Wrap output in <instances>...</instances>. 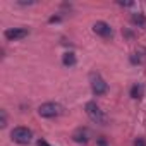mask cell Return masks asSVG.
<instances>
[{
	"label": "cell",
	"mask_w": 146,
	"mask_h": 146,
	"mask_svg": "<svg viewBox=\"0 0 146 146\" xmlns=\"http://www.w3.org/2000/svg\"><path fill=\"white\" fill-rule=\"evenodd\" d=\"M60 21V17L58 16H53V17H50V23H58Z\"/></svg>",
	"instance_id": "obj_15"
},
{
	"label": "cell",
	"mask_w": 146,
	"mask_h": 146,
	"mask_svg": "<svg viewBox=\"0 0 146 146\" xmlns=\"http://www.w3.org/2000/svg\"><path fill=\"white\" fill-rule=\"evenodd\" d=\"M134 146H146V143H144V139L137 137V139H136V143H134Z\"/></svg>",
	"instance_id": "obj_12"
},
{
	"label": "cell",
	"mask_w": 146,
	"mask_h": 146,
	"mask_svg": "<svg viewBox=\"0 0 146 146\" xmlns=\"http://www.w3.org/2000/svg\"><path fill=\"white\" fill-rule=\"evenodd\" d=\"M62 112H64L62 105L53 103V102L43 103V105H40V108H38V113H40L41 117H45V119H55V117L62 115Z\"/></svg>",
	"instance_id": "obj_1"
},
{
	"label": "cell",
	"mask_w": 146,
	"mask_h": 146,
	"mask_svg": "<svg viewBox=\"0 0 146 146\" xmlns=\"http://www.w3.org/2000/svg\"><path fill=\"white\" fill-rule=\"evenodd\" d=\"M62 62H64V65H65V67H72V65H76V55L72 53V52H67V53H64Z\"/></svg>",
	"instance_id": "obj_8"
},
{
	"label": "cell",
	"mask_w": 146,
	"mask_h": 146,
	"mask_svg": "<svg viewBox=\"0 0 146 146\" xmlns=\"http://www.w3.org/2000/svg\"><path fill=\"white\" fill-rule=\"evenodd\" d=\"M88 137H90L88 129H78L74 134H72V139L76 143H88Z\"/></svg>",
	"instance_id": "obj_7"
},
{
	"label": "cell",
	"mask_w": 146,
	"mask_h": 146,
	"mask_svg": "<svg viewBox=\"0 0 146 146\" xmlns=\"http://www.w3.org/2000/svg\"><path fill=\"white\" fill-rule=\"evenodd\" d=\"M11 137H12L14 143L28 144V143L31 141V137H33V132H31V129H28V127H16V129L11 132Z\"/></svg>",
	"instance_id": "obj_4"
},
{
	"label": "cell",
	"mask_w": 146,
	"mask_h": 146,
	"mask_svg": "<svg viewBox=\"0 0 146 146\" xmlns=\"http://www.w3.org/2000/svg\"><path fill=\"white\" fill-rule=\"evenodd\" d=\"M93 31L96 33V35H100V36H103V38H108V36H112V28L105 23V21H98V23H95V26H93Z\"/></svg>",
	"instance_id": "obj_6"
},
{
	"label": "cell",
	"mask_w": 146,
	"mask_h": 146,
	"mask_svg": "<svg viewBox=\"0 0 146 146\" xmlns=\"http://www.w3.org/2000/svg\"><path fill=\"white\" fill-rule=\"evenodd\" d=\"M0 115H2V120H0V125H2V127H5V125H7V115H5V112H4V110L0 112Z\"/></svg>",
	"instance_id": "obj_11"
},
{
	"label": "cell",
	"mask_w": 146,
	"mask_h": 146,
	"mask_svg": "<svg viewBox=\"0 0 146 146\" xmlns=\"http://www.w3.org/2000/svg\"><path fill=\"white\" fill-rule=\"evenodd\" d=\"M4 35H5V38H7L9 41H17V40L26 38V36L29 35V31L24 29V28H11V29H7Z\"/></svg>",
	"instance_id": "obj_5"
},
{
	"label": "cell",
	"mask_w": 146,
	"mask_h": 146,
	"mask_svg": "<svg viewBox=\"0 0 146 146\" xmlns=\"http://www.w3.org/2000/svg\"><path fill=\"white\" fill-rule=\"evenodd\" d=\"M132 24H136L137 28H143V26H146V17L143 14H134L132 16Z\"/></svg>",
	"instance_id": "obj_10"
},
{
	"label": "cell",
	"mask_w": 146,
	"mask_h": 146,
	"mask_svg": "<svg viewBox=\"0 0 146 146\" xmlns=\"http://www.w3.org/2000/svg\"><path fill=\"white\" fill-rule=\"evenodd\" d=\"M38 146H50V144H48L45 139H40V141H38Z\"/></svg>",
	"instance_id": "obj_14"
},
{
	"label": "cell",
	"mask_w": 146,
	"mask_h": 146,
	"mask_svg": "<svg viewBox=\"0 0 146 146\" xmlns=\"http://www.w3.org/2000/svg\"><path fill=\"white\" fill-rule=\"evenodd\" d=\"M98 146H107V141H105V137H100V139H98Z\"/></svg>",
	"instance_id": "obj_13"
},
{
	"label": "cell",
	"mask_w": 146,
	"mask_h": 146,
	"mask_svg": "<svg viewBox=\"0 0 146 146\" xmlns=\"http://www.w3.org/2000/svg\"><path fill=\"white\" fill-rule=\"evenodd\" d=\"M131 96H132L134 100L143 98V86H141V84H134V86L131 88Z\"/></svg>",
	"instance_id": "obj_9"
},
{
	"label": "cell",
	"mask_w": 146,
	"mask_h": 146,
	"mask_svg": "<svg viewBox=\"0 0 146 146\" xmlns=\"http://www.w3.org/2000/svg\"><path fill=\"white\" fill-rule=\"evenodd\" d=\"M84 110H86L88 117H90L93 122H96V124H105V122H107L105 113L102 112V108H100L95 102H88V103H86V107H84Z\"/></svg>",
	"instance_id": "obj_2"
},
{
	"label": "cell",
	"mask_w": 146,
	"mask_h": 146,
	"mask_svg": "<svg viewBox=\"0 0 146 146\" xmlns=\"http://www.w3.org/2000/svg\"><path fill=\"white\" fill-rule=\"evenodd\" d=\"M90 83H91V90H93V93L96 96H102V95H105L108 91V86H107L105 79L100 74H96V72H91L90 74Z\"/></svg>",
	"instance_id": "obj_3"
}]
</instances>
